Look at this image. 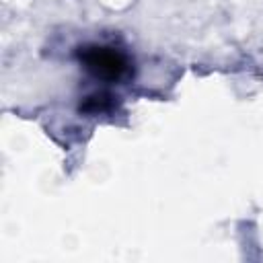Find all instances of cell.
Here are the masks:
<instances>
[{
    "instance_id": "7a4b0ae2",
    "label": "cell",
    "mask_w": 263,
    "mask_h": 263,
    "mask_svg": "<svg viewBox=\"0 0 263 263\" xmlns=\"http://www.w3.org/2000/svg\"><path fill=\"white\" fill-rule=\"evenodd\" d=\"M115 99L111 92L107 90H95L90 95H86L80 103V111L86 113V115H103V113H109L113 107H115Z\"/></svg>"
},
{
    "instance_id": "6da1fadb",
    "label": "cell",
    "mask_w": 263,
    "mask_h": 263,
    "mask_svg": "<svg viewBox=\"0 0 263 263\" xmlns=\"http://www.w3.org/2000/svg\"><path fill=\"white\" fill-rule=\"evenodd\" d=\"M76 58L82 64V68L97 80L119 82L132 74V62L127 53H123L113 45H99V43L82 45L78 47Z\"/></svg>"
}]
</instances>
